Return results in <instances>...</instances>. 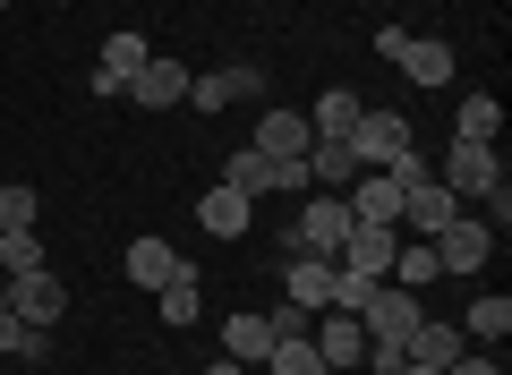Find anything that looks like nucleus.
Instances as JSON below:
<instances>
[{
    "label": "nucleus",
    "instance_id": "nucleus-33",
    "mask_svg": "<svg viewBox=\"0 0 512 375\" xmlns=\"http://www.w3.org/2000/svg\"><path fill=\"white\" fill-rule=\"evenodd\" d=\"M402 375H444V367H419V358H410V367H402Z\"/></svg>",
    "mask_w": 512,
    "mask_h": 375
},
{
    "label": "nucleus",
    "instance_id": "nucleus-19",
    "mask_svg": "<svg viewBox=\"0 0 512 375\" xmlns=\"http://www.w3.org/2000/svg\"><path fill=\"white\" fill-rule=\"evenodd\" d=\"M222 188H239V197H265V188H282V162H265V154H256V145H248V154H231V171H222Z\"/></svg>",
    "mask_w": 512,
    "mask_h": 375
},
{
    "label": "nucleus",
    "instance_id": "nucleus-26",
    "mask_svg": "<svg viewBox=\"0 0 512 375\" xmlns=\"http://www.w3.org/2000/svg\"><path fill=\"white\" fill-rule=\"evenodd\" d=\"M350 120H359V94H342V86H333L325 103H316V120H308V128H316V137H350Z\"/></svg>",
    "mask_w": 512,
    "mask_h": 375
},
{
    "label": "nucleus",
    "instance_id": "nucleus-18",
    "mask_svg": "<svg viewBox=\"0 0 512 375\" xmlns=\"http://www.w3.org/2000/svg\"><path fill=\"white\" fill-rule=\"evenodd\" d=\"M197 222H205L214 239H239V231H248V197H239V188H205V197H197Z\"/></svg>",
    "mask_w": 512,
    "mask_h": 375
},
{
    "label": "nucleus",
    "instance_id": "nucleus-30",
    "mask_svg": "<svg viewBox=\"0 0 512 375\" xmlns=\"http://www.w3.org/2000/svg\"><path fill=\"white\" fill-rule=\"evenodd\" d=\"M402 367H410L402 341H367V375H402Z\"/></svg>",
    "mask_w": 512,
    "mask_h": 375
},
{
    "label": "nucleus",
    "instance_id": "nucleus-22",
    "mask_svg": "<svg viewBox=\"0 0 512 375\" xmlns=\"http://www.w3.org/2000/svg\"><path fill=\"white\" fill-rule=\"evenodd\" d=\"M265 367H274V375H333L325 358H316V341H308V333H274V350H265Z\"/></svg>",
    "mask_w": 512,
    "mask_h": 375
},
{
    "label": "nucleus",
    "instance_id": "nucleus-29",
    "mask_svg": "<svg viewBox=\"0 0 512 375\" xmlns=\"http://www.w3.org/2000/svg\"><path fill=\"white\" fill-rule=\"evenodd\" d=\"M35 188H0V231H35Z\"/></svg>",
    "mask_w": 512,
    "mask_h": 375
},
{
    "label": "nucleus",
    "instance_id": "nucleus-15",
    "mask_svg": "<svg viewBox=\"0 0 512 375\" xmlns=\"http://www.w3.org/2000/svg\"><path fill=\"white\" fill-rule=\"evenodd\" d=\"M342 205H350V222H402V188L384 171H359V188H350Z\"/></svg>",
    "mask_w": 512,
    "mask_h": 375
},
{
    "label": "nucleus",
    "instance_id": "nucleus-11",
    "mask_svg": "<svg viewBox=\"0 0 512 375\" xmlns=\"http://www.w3.org/2000/svg\"><path fill=\"white\" fill-rule=\"evenodd\" d=\"M453 214H461V205H453V188H444L436 171H427L419 188H402V222H410V231H419V239H436V231H444V222H453Z\"/></svg>",
    "mask_w": 512,
    "mask_h": 375
},
{
    "label": "nucleus",
    "instance_id": "nucleus-5",
    "mask_svg": "<svg viewBox=\"0 0 512 375\" xmlns=\"http://www.w3.org/2000/svg\"><path fill=\"white\" fill-rule=\"evenodd\" d=\"M487 248H495L487 222H478V214H453V222L436 231V273H478V265H487Z\"/></svg>",
    "mask_w": 512,
    "mask_h": 375
},
{
    "label": "nucleus",
    "instance_id": "nucleus-3",
    "mask_svg": "<svg viewBox=\"0 0 512 375\" xmlns=\"http://www.w3.org/2000/svg\"><path fill=\"white\" fill-rule=\"evenodd\" d=\"M342 239H350V205L325 188V197H316L308 214H299V231L282 239V248H299V256H325V265H333V256H342Z\"/></svg>",
    "mask_w": 512,
    "mask_h": 375
},
{
    "label": "nucleus",
    "instance_id": "nucleus-27",
    "mask_svg": "<svg viewBox=\"0 0 512 375\" xmlns=\"http://www.w3.org/2000/svg\"><path fill=\"white\" fill-rule=\"evenodd\" d=\"M0 273H43V239L35 231H0Z\"/></svg>",
    "mask_w": 512,
    "mask_h": 375
},
{
    "label": "nucleus",
    "instance_id": "nucleus-20",
    "mask_svg": "<svg viewBox=\"0 0 512 375\" xmlns=\"http://www.w3.org/2000/svg\"><path fill=\"white\" fill-rule=\"evenodd\" d=\"M274 333H282L274 316H231V324H222V341H231V358H239V367H256V358L274 350Z\"/></svg>",
    "mask_w": 512,
    "mask_h": 375
},
{
    "label": "nucleus",
    "instance_id": "nucleus-8",
    "mask_svg": "<svg viewBox=\"0 0 512 375\" xmlns=\"http://www.w3.org/2000/svg\"><path fill=\"white\" fill-rule=\"evenodd\" d=\"M308 341H316V358H325V367H359V358H367V324L342 316V307H325Z\"/></svg>",
    "mask_w": 512,
    "mask_h": 375
},
{
    "label": "nucleus",
    "instance_id": "nucleus-23",
    "mask_svg": "<svg viewBox=\"0 0 512 375\" xmlns=\"http://www.w3.org/2000/svg\"><path fill=\"white\" fill-rule=\"evenodd\" d=\"M495 128H504V103H495V94H470L461 120H453V137L461 145H495Z\"/></svg>",
    "mask_w": 512,
    "mask_h": 375
},
{
    "label": "nucleus",
    "instance_id": "nucleus-16",
    "mask_svg": "<svg viewBox=\"0 0 512 375\" xmlns=\"http://www.w3.org/2000/svg\"><path fill=\"white\" fill-rule=\"evenodd\" d=\"M393 60H402V77H410V86H453V43H436V35H427V43L410 35Z\"/></svg>",
    "mask_w": 512,
    "mask_h": 375
},
{
    "label": "nucleus",
    "instance_id": "nucleus-31",
    "mask_svg": "<svg viewBox=\"0 0 512 375\" xmlns=\"http://www.w3.org/2000/svg\"><path fill=\"white\" fill-rule=\"evenodd\" d=\"M444 375H504V367H495V358H478V350H461V358H453Z\"/></svg>",
    "mask_w": 512,
    "mask_h": 375
},
{
    "label": "nucleus",
    "instance_id": "nucleus-24",
    "mask_svg": "<svg viewBox=\"0 0 512 375\" xmlns=\"http://www.w3.org/2000/svg\"><path fill=\"white\" fill-rule=\"evenodd\" d=\"M384 282L427 290V282H436V239H410V248H393V273H384Z\"/></svg>",
    "mask_w": 512,
    "mask_h": 375
},
{
    "label": "nucleus",
    "instance_id": "nucleus-1",
    "mask_svg": "<svg viewBox=\"0 0 512 375\" xmlns=\"http://www.w3.org/2000/svg\"><path fill=\"white\" fill-rule=\"evenodd\" d=\"M393 154H410V120L402 111H359V120H350V162H359V171H384Z\"/></svg>",
    "mask_w": 512,
    "mask_h": 375
},
{
    "label": "nucleus",
    "instance_id": "nucleus-21",
    "mask_svg": "<svg viewBox=\"0 0 512 375\" xmlns=\"http://www.w3.org/2000/svg\"><path fill=\"white\" fill-rule=\"evenodd\" d=\"M504 333H512V299L495 290V299H478L470 316H461V341H487V350H504Z\"/></svg>",
    "mask_w": 512,
    "mask_h": 375
},
{
    "label": "nucleus",
    "instance_id": "nucleus-25",
    "mask_svg": "<svg viewBox=\"0 0 512 375\" xmlns=\"http://www.w3.org/2000/svg\"><path fill=\"white\" fill-rule=\"evenodd\" d=\"M154 299H163V324H197V307H205V299H197V265H188L180 282H163Z\"/></svg>",
    "mask_w": 512,
    "mask_h": 375
},
{
    "label": "nucleus",
    "instance_id": "nucleus-9",
    "mask_svg": "<svg viewBox=\"0 0 512 375\" xmlns=\"http://www.w3.org/2000/svg\"><path fill=\"white\" fill-rule=\"evenodd\" d=\"M146 60H154V43H146V35H128V26H120V35L103 43V69H94V94H103V103H111V94H128V77L146 69Z\"/></svg>",
    "mask_w": 512,
    "mask_h": 375
},
{
    "label": "nucleus",
    "instance_id": "nucleus-32",
    "mask_svg": "<svg viewBox=\"0 0 512 375\" xmlns=\"http://www.w3.org/2000/svg\"><path fill=\"white\" fill-rule=\"evenodd\" d=\"M205 375H248V367H239V358H214V367H205Z\"/></svg>",
    "mask_w": 512,
    "mask_h": 375
},
{
    "label": "nucleus",
    "instance_id": "nucleus-34",
    "mask_svg": "<svg viewBox=\"0 0 512 375\" xmlns=\"http://www.w3.org/2000/svg\"><path fill=\"white\" fill-rule=\"evenodd\" d=\"M0 9H9V0H0Z\"/></svg>",
    "mask_w": 512,
    "mask_h": 375
},
{
    "label": "nucleus",
    "instance_id": "nucleus-2",
    "mask_svg": "<svg viewBox=\"0 0 512 375\" xmlns=\"http://www.w3.org/2000/svg\"><path fill=\"white\" fill-rule=\"evenodd\" d=\"M419 316H427V307H419V290H402V282H367V299H359L367 341H402Z\"/></svg>",
    "mask_w": 512,
    "mask_h": 375
},
{
    "label": "nucleus",
    "instance_id": "nucleus-6",
    "mask_svg": "<svg viewBox=\"0 0 512 375\" xmlns=\"http://www.w3.org/2000/svg\"><path fill=\"white\" fill-rule=\"evenodd\" d=\"M0 307H9L18 324H52L60 307H69V290H60L52 273H9V299H0Z\"/></svg>",
    "mask_w": 512,
    "mask_h": 375
},
{
    "label": "nucleus",
    "instance_id": "nucleus-14",
    "mask_svg": "<svg viewBox=\"0 0 512 375\" xmlns=\"http://www.w3.org/2000/svg\"><path fill=\"white\" fill-rule=\"evenodd\" d=\"M120 265H128V282H137V290H163V282H180V273H188V256H171L163 239H137Z\"/></svg>",
    "mask_w": 512,
    "mask_h": 375
},
{
    "label": "nucleus",
    "instance_id": "nucleus-17",
    "mask_svg": "<svg viewBox=\"0 0 512 375\" xmlns=\"http://www.w3.org/2000/svg\"><path fill=\"white\" fill-rule=\"evenodd\" d=\"M402 350L419 358V367H453V358L470 350V341H461V324H427V316H419V324L402 333Z\"/></svg>",
    "mask_w": 512,
    "mask_h": 375
},
{
    "label": "nucleus",
    "instance_id": "nucleus-12",
    "mask_svg": "<svg viewBox=\"0 0 512 375\" xmlns=\"http://www.w3.org/2000/svg\"><path fill=\"white\" fill-rule=\"evenodd\" d=\"M316 145V128L299 120V111H265V120H256V154L265 162H299Z\"/></svg>",
    "mask_w": 512,
    "mask_h": 375
},
{
    "label": "nucleus",
    "instance_id": "nucleus-7",
    "mask_svg": "<svg viewBox=\"0 0 512 375\" xmlns=\"http://www.w3.org/2000/svg\"><path fill=\"white\" fill-rule=\"evenodd\" d=\"M128 103H146V111H171V103H188V69L171 52H154L146 69L128 77Z\"/></svg>",
    "mask_w": 512,
    "mask_h": 375
},
{
    "label": "nucleus",
    "instance_id": "nucleus-28",
    "mask_svg": "<svg viewBox=\"0 0 512 375\" xmlns=\"http://www.w3.org/2000/svg\"><path fill=\"white\" fill-rule=\"evenodd\" d=\"M0 350H18V358H43L52 341H43V324H18L9 307H0Z\"/></svg>",
    "mask_w": 512,
    "mask_h": 375
},
{
    "label": "nucleus",
    "instance_id": "nucleus-13",
    "mask_svg": "<svg viewBox=\"0 0 512 375\" xmlns=\"http://www.w3.org/2000/svg\"><path fill=\"white\" fill-rule=\"evenodd\" d=\"M239 94H265V69H214V77H188V103L197 111H222Z\"/></svg>",
    "mask_w": 512,
    "mask_h": 375
},
{
    "label": "nucleus",
    "instance_id": "nucleus-4",
    "mask_svg": "<svg viewBox=\"0 0 512 375\" xmlns=\"http://www.w3.org/2000/svg\"><path fill=\"white\" fill-rule=\"evenodd\" d=\"M393 222H350V239H342V256H333V273H359V282H384L393 273Z\"/></svg>",
    "mask_w": 512,
    "mask_h": 375
},
{
    "label": "nucleus",
    "instance_id": "nucleus-10",
    "mask_svg": "<svg viewBox=\"0 0 512 375\" xmlns=\"http://www.w3.org/2000/svg\"><path fill=\"white\" fill-rule=\"evenodd\" d=\"M282 282H291V307H308V316H325V307H333V265H325V256L282 248Z\"/></svg>",
    "mask_w": 512,
    "mask_h": 375
}]
</instances>
